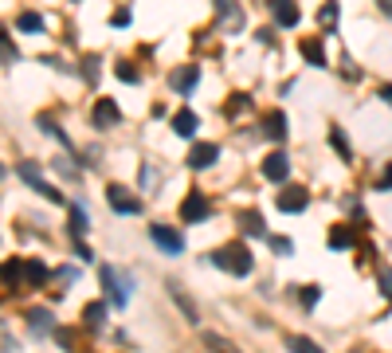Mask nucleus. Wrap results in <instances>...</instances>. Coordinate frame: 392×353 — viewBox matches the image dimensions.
I'll return each mask as SVG.
<instances>
[{
  "mask_svg": "<svg viewBox=\"0 0 392 353\" xmlns=\"http://www.w3.org/2000/svg\"><path fill=\"white\" fill-rule=\"evenodd\" d=\"M380 98H384V102L392 106V86H380Z\"/></svg>",
  "mask_w": 392,
  "mask_h": 353,
  "instance_id": "obj_39",
  "label": "nucleus"
},
{
  "mask_svg": "<svg viewBox=\"0 0 392 353\" xmlns=\"http://www.w3.org/2000/svg\"><path fill=\"white\" fill-rule=\"evenodd\" d=\"M377 189H380V193H384V189H392V165H389V169H384V173H380Z\"/></svg>",
  "mask_w": 392,
  "mask_h": 353,
  "instance_id": "obj_35",
  "label": "nucleus"
},
{
  "mask_svg": "<svg viewBox=\"0 0 392 353\" xmlns=\"http://www.w3.org/2000/svg\"><path fill=\"white\" fill-rule=\"evenodd\" d=\"M102 283H106V294H110L114 306H126V303H130V287H134V283L126 279V275H118L114 267H102Z\"/></svg>",
  "mask_w": 392,
  "mask_h": 353,
  "instance_id": "obj_4",
  "label": "nucleus"
},
{
  "mask_svg": "<svg viewBox=\"0 0 392 353\" xmlns=\"http://www.w3.org/2000/svg\"><path fill=\"white\" fill-rule=\"evenodd\" d=\"M318 20H322V24H337V4H333V0H330V4H326V8H322V12H318Z\"/></svg>",
  "mask_w": 392,
  "mask_h": 353,
  "instance_id": "obj_28",
  "label": "nucleus"
},
{
  "mask_svg": "<svg viewBox=\"0 0 392 353\" xmlns=\"http://www.w3.org/2000/svg\"><path fill=\"white\" fill-rule=\"evenodd\" d=\"M36 126H39V130H43V134H51V137H59V142H63V146H71V142H67V134H63V130H59V126H55V122H51V118H48V114H39V118H36Z\"/></svg>",
  "mask_w": 392,
  "mask_h": 353,
  "instance_id": "obj_24",
  "label": "nucleus"
},
{
  "mask_svg": "<svg viewBox=\"0 0 392 353\" xmlns=\"http://www.w3.org/2000/svg\"><path fill=\"white\" fill-rule=\"evenodd\" d=\"M208 212H212V204H208V196L200 193V189H193V193L181 200V220L184 224H200Z\"/></svg>",
  "mask_w": 392,
  "mask_h": 353,
  "instance_id": "obj_3",
  "label": "nucleus"
},
{
  "mask_svg": "<svg viewBox=\"0 0 392 353\" xmlns=\"http://www.w3.org/2000/svg\"><path fill=\"white\" fill-rule=\"evenodd\" d=\"M102 314H106V306H102V303H90V306L83 310L86 326H102Z\"/></svg>",
  "mask_w": 392,
  "mask_h": 353,
  "instance_id": "obj_25",
  "label": "nucleus"
},
{
  "mask_svg": "<svg viewBox=\"0 0 392 353\" xmlns=\"http://www.w3.org/2000/svg\"><path fill=\"white\" fill-rule=\"evenodd\" d=\"M380 12H389V16H392V0H380Z\"/></svg>",
  "mask_w": 392,
  "mask_h": 353,
  "instance_id": "obj_40",
  "label": "nucleus"
},
{
  "mask_svg": "<svg viewBox=\"0 0 392 353\" xmlns=\"http://www.w3.org/2000/svg\"><path fill=\"white\" fill-rule=\"evenodd\" d=\"M247 106H251V98H247V95H235L232 102H228V114H244Z\"/></svg>",
  "mask_w": 392,
  "mask_h": 353,
  "instance_id": "obj_29",
  "label": "nucleus"
},
{
  "mask_svg": "<svg viewBox=\"0 0 392 353\" xmlns=\"http://www.w3.org/2000/svg\"><path fill=\"white\" fill-rule=\"evenodd\" d=\"M20 279H24V263H20V259H8V263H0V283H4V287H16Z\"/></svg>",
  "mask_w": 392,
  "mask_h": 353,
  "instance_id": "obj_17",
  "label": "nucleus"
},
{
  "mask_svg": "<svg viewBox=\"0 0 392 353\" xmlns=\"http://www.w3.org/2000/svg\"><path fill=\"white\" fill-rule=\"evenodd\" d=\"M173 130L181 137H193L196 134V114L193 110H177V114H173Z\"/></svg>",
  "mask_w": 392,
  "mask_h": 353,
  "instance_id": "obj_16",
  "label": "nucleus"
},
{
  "mask_svg": "<svg viewBox=\"0 0 392 353\" xmlns=\"http://www.w3.org/2000/svg\"><path fill=\"white\" fill-rule=\"evenodd\" d=\"M24 279H28V287H39V283L48 279L43 263H36V259H32V263H24Z\"/></svg>",
  "mask_w": 392,
  "mask_h": 353,
  "instance_id": "obj_21",
  "label": "nucleus"
},
{
  "mask_svg": "<svg viewBox=\"0 0 392 353\" xmlns=\"http://www.w3.org/2000/svg\"><path fill=\"white\" fill-rule=\"evenodd\" d=\"M306 204H310L306 189H286V193H279V208H282V212H302Z\"/></svg>",
  "mask_w": 392,
  "mask_h": 353,
  "instance_id": "obj_12",
  "label": "nucleus"
},
{
  "mask_svg": "<svg viewBox=\"0 0 392 353\" xmlns=\"http://www.w3.org/2000/svg\"><path fill=\"white\" fill-rule=\"evenodd\" d=\"M118 118H122V110H118L114 98H98V102H95V126H98V130H110Z\"/></svg>",
  "mask_w": 392,
  "mask_h": 353,
  "instance_id": "obj_7",
  "label": "nucleus"
},
{
  "mask_svg": "<svg viewBox=\"0 0 392 353\" xmlns=\"http://www.w3.org/2000/svg\"><path fill=\"white\" fill-rule=\"evenodd\" d=\"M43 330H51V314L48 310H32V334H43Z\"/></svg>",
  "mask_w": 392,
  "mask_h": 353,
  "instance_id": "obj_26",
  "label": "nucleus"
},
{
  "mask_svg": "<svg viewBox=\"0 0 392 353\" xmlns=\"http://www.w3.org/2000/svg\"><path fill=\"white\" fill-rule=\"evenodd\" d=\"M114 24L126 28V24H130V12H126V8H122V12H114Z\"/></svg>",
  "mask_w": 392,
  "mask_h": 353,
  "instance_id": "obj_37",
  "label": "nucleus"
},
{
  "mask_svg": "<svg viewBox=\"0 0 392 353\" xmlns=\"http://www.w3.org/2000/svg\"><path fill=\"white\" fill-rule=\"evenodd\" d=\"M86 79H90V83L98 79V63L95 59H86Z\"/></svg>",
  "mask_w": 392,
  "mask_h": 353,
  "instance_id": "obj_36",
  "label": "nucleus"
},
{
  "mask_svg": "<svg viewBox=\"0 0 392 353\" xmlns=\"http://www.w3.org/2000/svg\"><path fill=\"white\" fill-rule=\"evenodd\" d=\"M216 8H220V20L228 28H239V24H244V12H239V8H232L228 0H216Z\"/></svg>",
  "mask_w": 392,
  "mask_h": 353,
  "instance_id": "obj_19",
  "label": "nucleus"
},
{
  "mask_svg": "<svg viewBox=\"0 0 392 353\" xmlns=\"http://www.w3.org/2000/svg\"><path fill=\"white\" fill-rule=\"evenodd\" d=\"M298 51H302V55H306L314 67H326V51H322V39H302V44H298Z\"/></svg>",
  "mask_w": 392,
  "mask_h": 353,
  "instance_id": "obj_18",
  "label": "nucleus"
},
{
  "mask_svg": "<svg viewBox=\"0 0 392 353\" xmlns=\"http://www.w3.org/2000/svg\"><path fill=\"white\" fill-rule=\"evenodd\" d=\"M263 134H267L271 142H282V137H286V114H282V110H271L267 118H263Z\"/></svg>",
  "mask_w": 392,
  "mask_h": 353,
  "instance_id": "obj_13",
  "label": "nucleus"
},
{
  "mask_svg": "<svg viewBox=\"0 0 392 353\" xmlns=\"http://www.w3.org/2000/svg\"><path fill=\"white\" fill-rule=\"evenodd\" d=\"M86 228H90V224H86V212L75 204V208H71V236L79 240V236H86Z\"/></svg>",
  "mask_w": 392,
  "mask_h": 353,
  "instance_id": "obj_23",
  "label": "nucleus"
},
{
  "mask_svg": "<svg viewBox=\"0 0 392 353\" xmlns=\"http://www.w3.org/2000/svg\"><path fill=\"white\" fill-rule=\"evenodd\" d=\"M16 59H20L16 44L8 39V32H0V63H16Z\"/></svg>",
  "mask_w": 392,
  "mask_h": 353,
  "instance_id": "obj_22",
  "label": "nucleus"
},
{
  "mask_svg": "<svg viewBox=\"0 0 392 353\" xmlns=\"http://www.w3.org/2000/svg\"><path fill=\"white\" fill-rule=\"evenodd\" d=\"M16 28H20V32H39V28H43V16L39 12H20L16 16Z\"/></svg>",
  "mask_w": 392,
  "mask_h": 353,
  "instance_id": "obj_20",
  "label": "nucleus"
},
{
  "mask_svg": "<svg viewBox=\"0 0 392 353\" xmlns=\"http://www.w3.org/2000/svg\"><path fill=\"white\" fill-rule=\"evenodd\" d=\"M118 79H122V83H137V71H134V63H118Z\"/></svg>",
  "mask_w": 392,
  "mask_h": 353,
  "instance_id": "obj_30",
  "label": "nucleus"
},
{
  "mask_svg": "<svg viewBox=\"0 0 392 353\" xmlns=\"http://www.w3.org/2000/svg\"><path fill=\"white\" fill-rule=\"evenodd\" d=\"M75 256H79V259H95V256H90V247H86V244H75Z\"/></svg>",
  "mask_w": 392,
  "mask_h": 353,
  "instance_id": "obj_38",
  "label": "nucleus"
},
{
  "mask_svg": "<svg viewBox=\"0 0 392 353\" xmlns=\"http://www.w3.org/2000/svg\"><path fill=\"white\" fill-rule=\"evenodd\" d=\"M212 263L220 271H228V275H251V267H255L247 244H228V247H220V251H212Z\"/></svg>",
  "mask_w": 392,
  "mask_h": 353,
  "instance_id": "obj_1",
  "label": "nucleus"
},
{
  "mask_svg": "<svg viewBox=\"0 0 392 353\" xmlns=\"http://www.w3.org/2000/svg\"><path fill=\"white\" fill-rule=\"evenodd\" d=\"M263 177H267V181H286V177H291V161H286V153H271V158L263 161Z\"/></svg>",
  "mask_w": 392,
  "mask_h": 353,
  "instance_id": "obj_9",
  "label": "nucleus"
},
{
  "mask_svg": "<svg viewBox=\"0 0 392 353\" xmlns=\"http://www.w3.org/2000/svg\"><path fill=\"white\" fill-rule=\"evenodd\" d=\"M291 350H302V353H318V345H314V341H310V338H294V341H291Z\"/></svg>",
  "mask_w": 392,
  "mask_h": 353,
  "instance_id": "obj_31",
  "label": "nucleus"
},
{
  "mask_svg": "<svg viewBox=\"0 0 392 353\" xmlns=\"http://www.w3.org/2000/svg\"><path fill=\"white\" fill-rule=\"evenodd\" d=\"M330 142H333V149H337V153H342V158L349 161V142H345L342 130H330Z\"/></svg>",
  "mask_w": 392,
  "mask_h": 353,
  "instance_id": "obj_27",
  "label": "nucleus"
},
{
  "mask_svg": "<svg viewBox=\"0 0 392 353\" xmlns=\"http://www.w3.org/2000/svg\"><path fill=\"white\" fill-rule=\"evenodd\" d=\"M380 294H384V298H392V271H384V275H380Z\"/></svg>",
  "mask_w": 392,
  "mask_h": 353,
  "instance_id": "obj_33",
  "label": "nucleus"
},
{
  "mask_svg": "<svg viewBox=\"0 0 392 353\" xmlns=\"http://www.w3.org/2000/svg\"><path fill=\"white\" fill-rule=\"evenodd\" d=\"M216 158H220V146L204 142V146H193V153H188V165H193V169H208V165H216Z\"/></svg>",
  "mask_w": 392,
  "mask_h": 353,
  "instance_id": "obj_10",
  "label": "nucleus"
},
{
  "mask_svg": "<svg viewBox=\"0 0 392 353\" xmlns=\"http://www.w3.org/2000/svg\"><path fill=\"white\" fill-rule=\"evenodd\" d=\"M16 173H20V181H28V184H32V189H36L39 196H48L51 204H63V193H59V189H51V184H48V177L39 173V165H36V161H20V165H16Z\"/></svg>",
  "mask_w": 392,
  "mask_h": 353,
  "instance_id": "obj_2",
  "label": "nucleus"
},
{
  "mask_svg": "<svg viewBox=\"0 0 392 353\" xmlns=\"http://www.w3.org/2000/svg\"><path fill=\"white\" fill-rule=\"evenodd\" d=\"M357 244V224H333L330 228V247H337V251H345V247Z\"/></svg>",
  "mask_w": 392,
  "mask_h": 353,
  "instance_id": "obj_11",
  "label": "nucleus"
},
{
  "mask_svg": "<svg viewBox=\"0 0 392 353\" xmlns=\"http://www.w3.org/2000/svg\"><path fill=\"white\" fill-rule=\"evenodd\" d=\"M271 247H275L279 256H291V251H294V247H291V240H282V236H275V240H271Z\"/></svg>",
  "mask_w": 392,
  "mask_h": 353,
  "instance_id": "obj_32",
  "label": "nucleus"
},
{
  "mask_svg": "<svg viewBox=\"0 0 392 353\" xmlns=\"http://www.w3.org/2000/svg\"><path fill=\"white\" fill-rule=\"evenodd\" d=\"M318 298H322V291H318V287H306V291H302V303H306V306H314Z\"/></svg>",
  "mask_w": 392,
  "mask_h": 353,
  "instance_id": "obj_34",
  "label": "nucleus"
},
{
  "mask_svg": "<svg viewBox=\"0 0 392 353\" xmlns=\"http://www.w3.org/2000/svg\"><path fill=\"white\" fill-rule=\"evenodd\" d=\"M106 200H110V208L122 212V216H137V212H141V200H137L130 189H122V184H110V189H106Z\"/></svg>",
  "mask_w": 392,
  "mask_h": 353,
  "instance_id": "obj_5",
  "label": "nucleus"
},
{
  "mask_svg": "<svg viewBox=\"0 0 392 353\" xmlns=\"http://www.w3.org/2000/svg\"><path fill=\"white\" fill-rule=\"evenodd\" d=\"M149 236H153V244H157L161 251H165V256H181V251H184L181 231L165 228V224H153V228H149Z\"/></svg>",
  "mask_w": 392,
  "mask_h": 353,
  "instance_id": "obj_6",
  "label": "nucleus"
},
{
  "mask_svg": "<svg viewBox=\"0 0 392 353\" xmlns=\"http://www.w3.org/2000/svg\"><path fill=\"white\" fill-rule=\"evenodd\" d=\"M239 224H244V231L251 236V240H267V228H263V216H259L255 208H247V212H239Z\"/></svg>",
  "mask_w": 392,
  "mask_h": 353,
  "instance_id": "obj_14",
  "label": "nucleus"
},
{
  "mask_svg": "<svg viewBox=\"0 0 392 353\" xmlns=\"http://www.w3.org/2000/svg\"><path fill=\"white\" fill-rule=\"evenodd\" d=\"M196 79H200V67H181V71H173V90L188 95L196 86Z\"/></svg>",
  "mask_w": 392,
  "mask_h": 353,
  "instance_id": "obj_15",
  "label": "nucleus"
},
{
  "mask_svg": "<svg viewBox=\"0 0 392 353\" xmlns=\"http://www.w3.org/2000/svg\"><path fill=\"white\" fill-rule=\"evenodd\" d=\"M271 12H275V24L279 28H294L298 24V4H294V0H271Z\"/></svg>",
  "mask_w": 392,
  "mask_h": 353,
  "instance_id": "obj_8",
  "label": "nucleus"
}]
</instances>
